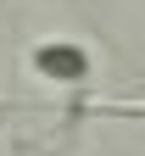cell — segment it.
<instances>
[{"label": "cell", "instance_id": "1", "mask_svg": "<svg viewBox=\"0 0 145 156\" xmlns=\"http://www.w3.org/2000/svg\"><path fill=\"white\" fill-rule=\"evenodd\" d=\"M23 67L34 78H45V84H56V89H84L95 78V50L84 39H39V45H28Z\"/></svg>", "mask_w": 145, "mask_h": 156}, {"label": "cell", "instance_id": "2", "mask_svg": "<svg viewBox=\"0 0 145 156\" xmlns=\"http://www.w3.org/2000/svg\"><path fill=\"white\" fill-rule=\"evenodd\" d=\"M89 112H100V117H134V123H145V101H100V106H89Z\"/></svg>", "mask_w": 145, "mask_h": 156}]
</instances>
